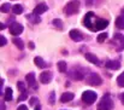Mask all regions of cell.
<instances>
[{
	"label": "cell",
	"instance_id": "cell-32",
	"mask_svg": "<svg viewBox=\"0 0 124 110\" xmlns=\"http://www.w3.org/2000/svg\"><path fill=\"white\" fill-rule=\"evenodd\" d=\"M17 110H28V107H27V105H24V104H22V105H19V107H18V109Z\"/></svg>",
	"mask_w": 124,
	"mask_h": 110
},
{
	"label": "cell",
	"instance_id": "cell-21",
	"mask_svg": "<svg viewBox=\"0 0 124 110\" xmlns=\"http://www.w3.org/2000/svg\"><path fill=\"white\" fill-rule=\"evenodd\" d=\"M58 70L60 72V73H65L66 72V69H68V65H66V63L64 62V61H60V62H58Z\"/></svg>",
	"mask_w": 124,
	"mask_h": 110
},
{
	"label": "cell",
	"instance_id": "cell-6",
	"mask_svg": "<svg viewBox=\"0 0 124 110\" xmlns=\"http://www.w3.org/2000/svg\"><path fill=\"white\" fill-rule=\"evenodd\" d=\"M95 17V15H94V12H88V13H85V16H84V18H83V24L87 27V28H89L90 30H92V28H93V23H92V19Z\"/></svg>",
	"mask_w": 124,
	"mask_h": 110
},
{
	"label": "cell",
	"instance_id": "cell-26",
	"mask_svg": "<svg viewBox=\"0 0 124 110\" xmlns=\"http://www.w3.org/2000/svg\"><path fill=\"white\" fill-rule=\"evenodd\" d=\"M28 98V94H27V92H22V94L18 97V103L19 102H23V101H25Z\"/></svg>",
	"mask_w": 124,
	"mask_h": 110
},
{
	"label": "cell",
	"instance_id": "cell-28",
	"mask_svg": "<svg viewBox=\"0 0 124 110\" xmlns=\"http://www.w3.org/2000/svg\"><path fill=\"white\" fill-rule=\"evenodd\" d=\"M53 24L57 26V27H59V28H62V26H63V23H62L60 19H54V21H53Z\"/></svg>",
	"mask_w": 124,
	"mask_h": 110
},
{
	"label": "cell",
	"instance_id": "cell-24",
	"mask_svg": "<svg viewBox=\"0 0 124 110\" xmlns=\"http://www.w3.org/2000/svg\"><path fill=\"white\" fill-rule=\"evenodd\" d=\"M106 39H107V34H106V33H101V34L98 37V41H99V42H104Z\"/></svg>",
	"mask_w": 124,
	"mask_h": 110
},
{
	"label": "cell",
	"instance_id": "cell-25",
	"mask_svg": "<svg viewBox=\"0 0 124 110\" xmlns=\"http://www.w3.org/2000/svg\"><path fill=\"white\" fill-rule=\"evenodd\" d=\"M17 87H18V90H19L21 92H25V86H24V83H23L22 81H18V82H17Z\"/></svg>",
	"mask_w": 124,
	"mask_h": 110
},
{
	"label": "cell",
	"instance_id": "cell-15",
	"mask_svg": "<svg viewBox=\"0 0 124 110\" xmlns=\"http://www.w3.org/2000/svg\"><path fill=\"white\" fill-rule=\"evenodd\" d=\"M85 59L88 61V62H90V63H93V64H99L100 62H99V59H98V57L95 56V55H93V53H85Z\"/></svg>",
	"mask_w": 124,
	"mask_h": 110
},
{
	"label": "cell",
	"instance_id": "cell-13",
	"mask_svg": "<svg viewBox=\"0 0 124 110\" xmlns=\"http://www.w3.org/2000/svg\"><path fill=\"white\" fill-rule=\"evenodd\" d=\"M74 93H71V92H65V93H63L62 94V97H60V102L62 103H68V102H71L72 99H74Z\"/></svg>",
	"mask_w": 124,
	"mask_h": 110
},
{
	"label": "cell",
	"instance_id": "cell-16",
	"mask_svg": "<svg viewBox=\"0 0 124 110\" xmlns=\"http://www.w3.org/2000/svg\"><path fill=\"white\" fill-rule=\"evenodd\" d=\"M34 63H35V64H36V65H38L39 68H42V69L47 67L46 62H45V61L42 59L41 57H35V59H34Z\"/></svg>",
	"mask_w": 124,
	"mask_h": 110
},
{
	"label": "cell",
	"instance_id": "cell-14",
	"mask_svg": "<svg viewBox=\"0 0 124 110\" xmlns=\"http://www.w3.org/2000/svg\"><path fill=\"white\" fill-rule=\"evenodd\" d=\"M25 80H27V82H28V85L30 86V87H34V88H36L34 85H35V82H36V77H35V74L34 73H29L27 76H25Z\"/></svg>",
	"mask_w": 124,
	"mask_h": 110
},
{
	"label": "cell",
	"instance_id": "cell-33",
	"mask_svg": "<svg viewBox=\"0 0 124 110\" xmlns=\"http://www.w3.org/2000/svg\"><path fill=\"white\" fill-rule=\"evenodd\" d=\"M29 48H30V50H34V48H35V45H34V42H33V41H30V42H29Z\"/></svg>",
	"mask_w": 124,
	"mask_h": 110
},
{
	"label": "cell",
	"instance_id": "cell-12",
	"mask_svg": "<svg viewBox=\"0 0 124 110\" xmlns=\"http://www.w3.org/2000/svg\"><path fill=\"white\" fill-rule=\"evenodd\" d=\"M115 40L118 41L117 51H122V50H124V35H122V34H115Z\"/></svg>",
	"mask_w": 124,
	"mask_h": 110
},
{
	"label": "cell",
	"instance_id": "cell-3",
	"mask_svg": "<svg viewBox=\"0 0 124 110\" xmlns=\"http://www.w3.org/2000/svg\"><path fill=\"white\" fill-rule=\"evenodd\" d=\"M96 98H98V94L94 91H84L82 94V101L88 105L93 104L96 101Z\"/></svg>",
	"mask_w": 124,
	"mask_h": 110
},
{
	"label": "cell",
	"instance_id": "cell-17",
	"mask_svg": "<svg viewBox=\"0 0 124 110\" xmlns=\"http://www.w3.org/2000/svg\"><path fill=\"white\" fill-rule=\"evenodd\" d=\"M116 27L119 29H124V16H118L116 18Z\"/></svg>",
	"mask_w": 124,
	"mask_h": 110
},
{
	"label": "cell",
	"instance_id": "cell-34",
	"mask_svg": "<svg viewBox=\"0 0 124 110\" xmlns=\"http://www.w3.org/2000/svg\"><path fill=\"white\" fill-rule=\"evenodd\" d=\"M93 1H94V0H85V4H87V5H92Z\"/></svg>",
	"mask_w": 124,
	"mask_h": 110
},
{
	"label": "cell",
	"instance_id": "cell-11",
	"mask_svg": "<svg viewBox=\"0 0 124 110\" xmlns=\"http://www.w3.org/2000/svg\"><path fill=\"white\" fill-rule=\"evenodd\" d=\"M47 10H48V7H47L46 4H43V2H42V4H39V5L34 9V15H38V16H39V15H42V13L46 12Z\"/></svg>",
	"mask_w": 124,
	"mask_h": 110
},
{
	"label": "cell",
	"instance_id": "cell-4",
	"mask_svg": "<svg viewBox=\"0 0 124 110\" xmlns=\"http://www.w3.org/2000/svg\"><path fill=\"white\" fill-rule=\"evenodd\" d=\"M107 26H108V21H107V19H104V18H98V19H95V23L93 24L92 32L102 30V29H105Z\"/></svg>",
	"mask_w": 124,
	"mask_h": 110
},
{
	"label": "cell",
	"instance_id": "cell-20",
	"mask_svg": "<svg viewBox=\"0 0 124 110\" xmlns=\"http://www.w3.org/2000/svg\"><path fill=\"white\" fill-rule=\"evenodd\" d=\"M12 12H13L15 15H21V13L23 12V6H22V5H19V4H17V5L12 6Z\"/></svg>",
	"mask_w": 124,
	"mask_h": 110
},
{
	"label": "cell",
	"instance_id": "cell-27",
	"mask_svg": "<svg viewBox=\"0 0 124 110\" xmlns=\"http://www.w3.org/2000/svg\"><path fill=\"white\" fill-rule=\"evenodd\" d=\"M74 79H75V80H78V81H80V80H83V75L80 73V72H75V73H74Z\"/></svg>",
	"mask_w": 124,
	"mask_h": 110
},
{
	"label": "cell",
	"instance_id": "cell-8",
	"mask_svg": "<svg viewBox=\"0 0 124 110\" xmlns=\"http://www.w3.org/2000/svg\"><path fill=\"white\" fill-rule=\"evenodd\" d=\"M69 37H71V40H74V41H76V42L82 41L83 40V34L80 32V30H77V29H72V30H70Z\"/></svg>",
	"mask_w": 124,
	"mask_h": 110
},
{
	"label": "cell",
	"instance_id": "cell-30",
	"mask_svg": "<svg viewBox=\"0 0 124 110\" xmlns=\"http://www.w3.org/2000/svg\"><path fill=\"white\" fill-rule=\"evenodd\" d=\"M35 103H39V99L35 98V97H33V98L29 101V104H30V105H35Z\"/></svg>",
	"mask_w": 124,
	"mask_h": 110
},
{
	"label": "cell",
	"instance_id": "cell-9",
	"mask_svg": "<svg viewBox=\"0 0 124 110\" xmlns=\"http://www.w3.org/2000/svg\"><path fill=\"white\" fill-rule=\"evenodd\" d=\"M40 81L42 83H48L52 81V73L51 72H42L40 74Z\"/></svg>",
	"mask_w": 124,
	"mask_h": 110
},
{
	"label": "cell",
	"instance_id": "cell-37",
	"mask_svg": "<svg viewBox=\"0 0 124 110\" xmlns=\"http://www.w3.org/2000/svg\"><path fill=\"white\" fill-rule=\"evenodd\" d=\"M35 110H41V107H40V104H39V103H38V105H36Z\"/></svg>",
	"mask_w": 124,
	"mask_h": 110
},
{
	"label": "cell",
	"instance_id": "cell-35",
	"mask_svg": "<svg viewBox=\"0 0 124 110\" xmlns=\"http://www.w3.org/2000/svg\"><path fill=\"white\" fill-rule=\"evenodd\" d=\"M5 28H6V27H5V24H4V23H1V24H0V29H1V30H4Z\"/></svg>",
	"mask_w": 124,
	"mask_h": 110
},
{
	"label": "cell",
	"instance_id": "cell-22",
	"mask_svg": "<svg viewBox=\"0 0 124 110\" xmlns=\"http://www.w3.org/2000/svg\"><path fill=\"white\" fill-rule=\"evenodd\" d=\"M12 9V6L8 4V2H5V4H2L1 6H0V11L1 12H4V13H6V12H10V10Z\"/></svg>",
	"mask_w": 124,
	"mask_h": 110
},
{
	"label": "cell",
	"instance_id": "cell-2",
	"mask_svg": "<svg viewBox=\"0 0 124 110\" xmlns=\"http://www.w3.org/2000/svg\"><path fill=\"white\" fill-rule=\"evenodd\" d=\"M78 10H80V1L78 0H72V1H70V2H68L65 5L64 12H65V15L71 16V15L77 13Z\"/></svg>",
	"mask_w": 124,
	"mask_h": 110
},
{
	"label": "cell",
	"instance_id": "cell-38",
	"mask_svg": "<svg viewBox=\"0 0 124 110\" xmlns=\"http://www.w3.org/2000/svg\"><path fill=\"white\" fill-rule=\"evenodd\" d=\"M1 110H5V104H1Z\"/></svg>",
	"mask_w": 124,
	"mask_h": 110
},
{
	"label": "cell",
	"instance_id": "cell-31",
	"mask_svg": "<svg viewBox=\"0 0 124 110\" xmlns=\"http://www.w3.org/2000/svg\"><path fill=\"white\" fill-rule=\"evenodd\" d=\"M0 40H1V46H5L6 45V39H5V37L4 35H0Z\"/></svg>",
	"mask_w": 124,
	"mask_h": 110
},
{
	"label": "cell",
	"instance_id": "cell-36",
	"mask_svg": "<svg viewBox=\"0 0 124 110\" xmlns=\"http://www.w3.org/2000/svg\"><path fill=\"white\" fill-rule=\"evenodd\" d=\"M121 101H122V103L124 104V93H122V94H121Z\"/></svg>",
	"mask_w": 124,
	"mask_h": 110
},
{
	"label": "cell",
	"instance_id": "cell-19",
	"mask_svg": "<svg viewBox=\"0 0 124 110\" xmlns=\"http://www.w3.org/2000/svg\"><path fill=\"white\" fill-rule=\"evenodd\" d=\"M12 42H13L19 50H23V48H24V42H23V40H21V39H18V37H13Z\"/></svg>",
	"mask_w": 124,
	"mask_h": 110
},
{
	"label": "cell",
	"instance_id": "cell-10",
	"mask_svg": "<svg viewBox=\"0 0 124 110\" xmlns=\"http://www.w3.org/2000/svg\"><path fill=\"white\" fill-rule=\"evenodd\" d=\"M105 65H106V68L112 69V70H118L121 68V63L118 61H107Z\"/></svg>",
	"mask_w": 124,
	"mask_h": 110
},
{
	"label": "cell",
	"instance_id": "cell-5",
	"mask_svg": "<svg viewBox=\"0 0 124 110\" xmlns=\"http://www.w3.org/2000/svg\"><path fill=\"white\" fill-rule=\"evenodd\" d=\"M102 80L101 77L98 75V74H90L88 77H87V83L88 85H92V86H99L101 85Z\"/></svg>",
	"mask_w": 124,
	"mask_h": 110
},
{
	"label": "cell",
	"instance_id": "cell-7",
	"mask_svg": "<svg viewBox=\"0 0 124 110\" xmlns=\"http://www.w3.org/2000/svg\"><path fill=\"white\" fill-rule=\"evenodd\" d=\"M23 26L22 24H19V23H12L11 26H10V33L12 34V35H19L22 32H23Z\"/></svg>",
	"mask_w": 124,
	"mask_h": 110
},
{
	"label": "cell",
	"instance_id": "cell-23",
	"mask_svg": "<svg viewBox=\"0 0 124 110\" xmlns=\"http://www.w3.org/2000/svg\"><path fill=\"white\" fill-rule=\"evenodd\" d=\"M117 83H118L121 87H124V72L117 77Z\"/></svg>",
	"mask_w": 124,
	"mask_h": 110
},
{
	"label": "cell",
	"instance_id": "cell-18",
	"mask_svg": "<svg viewBox=\"0 0 124 110\" xmlns=\"http://www.w3.org/2000/svg\"><path fill=\"white\" fill-rule=\"evenodd\" d=\"M4 98H5L6 102H11V101H12V88L7 87V88L5 90V96H4Z\"/></svg>",
	"mask_w": 124,
	"mask_h": 110
},
{
	"label": "cell",
	"instance_id": "cell-1",
	"mask_svg": "<svg viewBox=\"0 0 124 110\" xmlns=\"http://www.w3.org/2000/svg\"><path fill=\"white\" fill-rule=\"evenodd\" d=\"M112 108H113V102L110 94H105L98 104V110H112Z\"/></svg>",
	"mask_w": 124,
	"mask_h": 110
},
{
	"label": "cell",
	"instance_id": "cell-29",
	"mask_svg": "<svg viewBox=\"0 0 124 110\" xmlns=\"http://www.w3.org/2000/svg\"><path fill=\"white\" fill-rule=\"evenodd\" d=\"M54 97H55V93L51 92V94H49V103L51 104H54Z\"/></svg>",
	"mask_w": 124,
	"mask_h": 110
}]
</instances>
